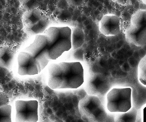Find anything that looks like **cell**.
<instances>
[{"mask_svg":"<svg viewBox=\"0 0 146 122\" xmlns=\"http://www.w3.org/2000/svg\"><path fill=\"white\" fill-rule=\"evenodd\" d=\"M72 47V29L70 27H50L35 36L33 43L23 51L33 55L43 70L50 61L58 59Z\"/></svg>","mask_w":146,"mask_h":122,"instance_id":"1","label":"cell"},{"mask_svg":"<svg viewBox=\"0 0 146 122\" xmlns=\"http://www.w3.org/2000/svg\"><path fill=\"white\" fill-rule=\"evenodd\" d=\"M84 83V70L80 62L51 63L48 67V85L55 89L77 88Z\"/></svg>","mask_w":146,"mask_h":122,"instance_id":"2","label":"cell"},{"mask_svg":"<svg viewBox=\"0 0 146 122\" xmlns=\"http://www.w3.org/2000/svg\"><path fill=\"white\" fill-rule=\"evenodd\" d=\"M22 21L25 32L31 35L42 34L50 24L46 15L36 8L26 11L22 16Z\"/></svg>","mask_w":146,"mask_h":122,"instance_id":"3","label":"cell"},{"mask_svg":"<svg viewBox=\"0 0 146 122\" xmlns=\"http://www.w3.org/2000/svg\"><path fill=\"white\" fill-rule=\"evenodd\" d=\"M108 110L111 113H125L132 108V89L114 88L107 96Z\"/></svg>","mask_w":146,"mask_h":122,"instance_id":"4","label":"cell"},{"mask_svg":"<svg viewBox=\"0 0 146 122\" xmlns=\"http://www.w3.org/2000/svg\"><path fill=\"white\" fill-rule=\"evenodd\" d=\"M79 109L82 116L93 122L103 121L107 116L104 105L95 95L88 94L81 99Z\"/></svg>","mask_w":146,"mask_h":122,"instance_id":"5","label":"cell"},{"mask_svg":"<svg viewBox=\"0 0 146 122\" xmlns=\"http://www.w3.org/2000/svg\"><path fill=\"white\" fill-rule=\"evenodd\" d=\"M16 121L36 122L38 120L37 100H17L15 102Z\"/></svg>","mask_w":146,"mask_h":122,"instance_id":"6","label":"cell"},{"mask_svg":"<svg viewBox=\"0 0 146 122\" xmlns=\"http://www.w3.org/2000/svg\"><path fill=\"white\" fill-rule=\"evenodd\" d=\"M110 88L109 79L100 73H92L87 77L86 91L88 94L98 96L104 94Z\"/></svg>","mask_w":146,"mask_h":122,"instance_id":"7","label":"cell"},{"mask_svg":"<svg viewBox=\"0 0 146 122\" xmlns=\"http://www.w3.org/2000/svg\"><path fill=\"white\" fill-rule=\"evenodd\" d=\"M18 74L21 76L38 74L42 70L36 59L31 53L21 51L17 57Z\"/></svg>","mask_w":146,"mask_h":122,"instance_id":"8","label":"cell"},{"mask_svg":"<svg viewBox=\"0 0 146 122\" xmlns=\"http://www.w3.org/2000/svg\"><path fill=\"white\" fill-rule=\"evenodd\" d=\"M125 38L128 42L138 47L146 45V23L131 21L126 28Z\"/></svg>","mask_w":146,"mask_h":122,"instance_id":"9","label":"cell"},{"mask_svg":"<svg viewBox=\"0 0 146 122\" xmlns=\"http://www.w3.org/2000/svg\"><path fill=\"white\" fill-rule=\"evenodd\" d=\"M100 30L105 36H117L121 32L119 17L114 15H106L100 21Z\"/></svg>","mask_w":146,"mask_h":122,"instance_id":"10","label":"cell"},{"mask_svg":"<svg viewBox=\"0 0 146 122\" xmlns=\"http://www.w3.org/2000/svg\"><path fill=\"white\" fill-rule=\"evenodd\" d=\"M14 53L8 47L1 48V65L8 68L11 67L14 58Z\"/></svg>","mask_w":146,"mask_h":122,"instance_id":"11","label":"cell"},{"mask_svg":"<svg viewBox=\"0 0 146 122\" xmlns=\"http://www.w3.org/2000/svg\"><path fill=\"white\" fill-rule=\"evenodd\" d=\"M84 33L81 28L75 27L72 30V44L73 49L81 47L84 42Z\"/></svg>","mask_w":146,"mask_h":122,"instance_id":"12","label":"cell"},{"mask_svg":"<svg viewBox=\"0 0 146 122\" xmlns=\"http://www.w3.org/2000/svg\"><path fill=\"white\" fill-rule=\"evenodd\" d=\"M118 113L115 117V122H135L137 118V111L135 108H131L125 113Z\"/></svg>","mask_w":146,"mask_h":122,"instance_id":"13","label":"cell"},{"mask_svg":"<svg viewBox=\"0 0 146 122\" xmlns=\"http://www.w3.org/2000/svg\"><path fill=\"white\" fill-rule=\"evenodd\" d=\"M12 106L8 104L0 105V122H11Z\"/></svg>","mask_w":146,"mask_h":122,"instance_id":"14","label":"cell"},{"mask_svg":"<svg viewBox=\"0 0 146 122\" xmlns=\"http://www.w3.org/2000/svg\"><path fill=\"white\" fill-rule=\"evenodd\" d=\"M138 76L139 81L146 86V55L141 60L138 65Z\"/></svg>","mask_w":146,"mask_h":122,"instance_id":"15","label":"cell"},{"mask_svg":"<svg viewBox=\"0 0 146 122\" xmlns=\"http://www.w3.org/2000/svg\"><path fill=\"white\" fill-rule=\"evenodd\" d=\"M68 5L72 6H79L82 5L84 0H67Z\"/></svg>","mask_w":146,"mask_h":122,"instance_id":"16","label":"cell"},{"mask_svg":"<svg viewBox=\"0 0 146 122\" xmlns=\"http://www.w3.org/2000/svg\"><path fill=\"white\" fill-rule=\"evenodd\" d=\"M116 3L121 5H126L130 3L131 0H113Z\"/></svg>","mask_w":146,"mask_h":122,"instance_id":"17","label":"cell"},{"mask_svg":"<svg viewBox=\"0 0 146 122\" xmlns=\"http://www.w3.org/2000/svg\"><path fill=\"white\" fill-rule=\"evenodd\" d=\"M143 122H146V106L143 109Z\"/></svg>","mask_w":146,"mask_h":122,"instance_id":"18","label":"cell"},{"mask_svg":"<svg viewBox=\"0 0 146 122\" xmlns=\"http://www.w3.org/2000/svg\"><path fill=\"white\" fill-rule=\"evenodd\" d=\"M142 2H143V3L146 5V0H142Z\"/></svg>","mask_w":146,"mask_h":122,"instance_id":"19","label":"cell"}]
</instances>
